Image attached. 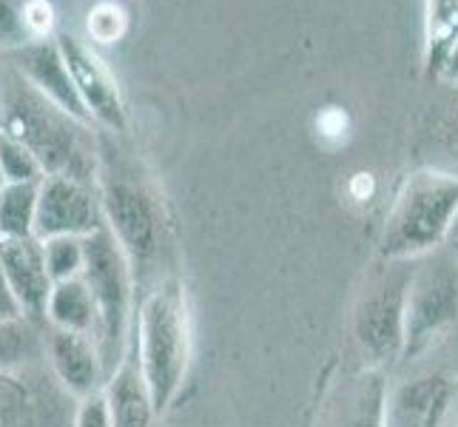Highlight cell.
Returning a JSON list of instances; mask_svg holds the SVG:
<instances>
[{
    "label": "cell",
    "mask_w": 458,
    "mask_h": 427,
    "mask_svg": "<svg viewBox=\"0 0 458 427\" xmlns=\"http://www.w3.org/2000/svg\"><path fill=\"white\" fill-rule=\"evenodd\" d=\"M94 188L103 223L129 260L134 282L157 279L171 248L168 205L151 171L112 132H98Z\"/></svg>",
    "instance_id": "obj_1"
},
{
    "label": "cell",
    "mask_w": 458,
    "mask_h": 427,
    "mask_svg": "<svg viewBox=\"0 0 458 427\" xmlns=\"http://www.w3.org/2000/svg\"><path fill=\"white\" fill-rule=\"evenodd\" d=\"M0 132L35 154L46 177H69L94 185L98 132L63 112L0 55Z\"/></svg>",
    "instance_id": "obj_2"
},
{
    "label": "cell",
    "mask_w": 458,
    "mask_h": 427,
    "mask_svg": "<svg viewBox=\"0 0 458 427\" xmlns=\"http://www.w3.org/2000/svg\"><path fill=\"white\" fill-rule=\"evenodd\" d=\"M191 359L185 294L177 279H165L146 294L137 313V368L151 393L157 414L168 410L185 382Z\"/></svg>",
    "instance_id": "obj_3"
},
{
    "label": "cell",
    "mask_w": 458,
    "mask_h": 427,
    "mask_svg": "<svg viewBox=\"0 0 458 427\" xmlns=\"http://www.w3.org/2000/svg\"><path fill=\"white\" fill-rule=\"evenodd\" d=\"M458 217V174L424 168L407 177L378 240L385 260H421L450 240Z\"/></svg>",
    "instance_id": "obj_4"
},
{
    "label": "cell",
    "mask_w": 458,
    "mask_h": 427,
    "mask_svg": "<svg viewBox=\"0 0 458 427\" xmlns=\"http://www.w3.org/2000/svg\"><path fill=\"white\" fill-rule=\"evenodd\" d=\"M86 260H83V282L89 285L94 308H98V342L106 373L125 359V342L131 328V305H134V274L125 260L123 248L106 226L83 236Z\"/></svg>",
    "instance_id": "obj_5"
},
{
    "label": "cell",
    "mask_w": 458,
    "mask_h": 427,
    "mask_svg": "<svg viewBox=\"0 0 458 427\" xmlns=\"http://www.w3.org/2000/svg\"><path fill=\"white\" fill-rule=\"evenodd\" d=\"M458 322V262L441 254L421 257L413 265L404 305L402 359H416Z\"/></svg>",
    "instance_id": "obj_6"
},
{
    "label": "cell",
    "mask_w": 458,
    "mask_h": 427,
    "mask_svg": "<svg viewBox=\"0 0 458 427\" xmlns=\"http://www.w3.org/2000/svg\"><path fill=\"white\" fill-rule=\"evenodd\" d=\"M413 265L407 260H387L356 305V337L359 345L376 362L402 359L404 345V305H407V285Z\"/></svg>",
    "instance_id": "obj_7"
},
{
    "label": "cell",
    "mask_w": 458,
    "mask_h": 427,
    "mask_svg": "<svg viewBox=\"0 0 458 427\" xmlns=\"http://www.w3.org/2000/svg\"><path fill=\"white\" fill-rule=\"evenodd\" d=\"M60 46V55L66 60V69L72 74V83L81 94L91 123H98L103 132L123 134L129 129V115L114 74L108 72L106 63L94 55L83 40H77L69 31L55 38Z\"/></svg>",
    "instance_id": "obj_8"
},
{
    "label": "cell",
    "mask_w": 458,
    "mask_h": 427,
    "mask_svg": "<svg viewBox=\"0 0 458 427\" xmlns=\"http://www.w3.org/2000/svg\"><path fill=\"white\" fill-rule=\"evenodd\" d=\"M98 188L69 177H43L38 188L35 236H89L103 228Z\"/></svg>",
    "instance_id": "obj_9"
},
{
    "label": "cell",
    "mask_w": 458,
    "mask_h": 427,
    "mask_svg": "<svg viewBox=\"0 0 458 427\" xmlns=\"http://www.w3.org/2000/svg\"><path fill=\"white\" fill-rule=\"evenodd\" d=\"M4 57L40 94H46L52 103H57L63 112H69L72 117L94 125L83 100H81V94H77V89L72 83V74L66 69V60H63L60 46H57L55 38H38V40L21 46V49L6 52Z\"/></svg>",
    "instance_id": "obj_10"
},
{
    "label": "cell",
    "mask_w": 458,
    "mask_h": 427,
    "mask_svg": "<svg viewBox=\"0 0 458 427\" xmlns=\"http://www.w3.org/2000/svg\"><path fill=\"white\" fill-rule=\"evenodd\" d=\"M453 405V379L447 373H421L390 390L385 427H445Z\"/></svg>",
    "instance_id": "obj_11"
},
{
    "label": "cell",
    "mask_w": 458,
    "mask_h": 427,
    "mask_svg": "<svg viewBox=\"0 0 458 427\" xmlns=\"http://www.w3.org/2000/svg\"><path fill=\"white\" fill-rule=\"evenodd\" d=\"M46 356H49V365L60 379V385L74 393V397L83 399L89 393L103 390L108 373L103 365L100 347L91 337L52 328L49 337H46Z\"/></svg>",
    "instance_id": "obj_12"
},
{
    "label": "cell",
    "mask_w": 458,
    "mask_h": 427,
    "mask_svg": "<svg viewBox=\"0 0 458 427\" xmlns=\"http://www.w3.org/2000/svg\"><path fill=\"white\" fill-rule=\"evenodd\" d=\"M0 268L12 285L26 316H43L52 291V277L46 271L43 245L38 236H0Z\"/></svg>",
    "instance_id": "obj_13"
},
{
    "label": "cell",
    "mask_w": 458,
    "mask_h": 427,
    "mask_svg": "<svg viewBox=\"0 0 458 427\" xmlns=\"http://www.w3.org/2000/svg\"><path fill=\"white\" fill-rule=\"evenodd\" d=\"M112 427H151L154 402L134 359H123L103 385Z\"/></svg>",
    "instance_id": "obj_14"
},
{
    "label": "cell",
    "mask_w": 458,
    "mask_h": 427,
    "mask_svg": "<svg viewBox=\"0 0 458 427\" xmlns=\"http://www.w3.org/2000/svg\"><path fill=\"white\" fill-rule=\"evenodd\" d=\"M43 316L57 330L83 334L91 339L98 337V308H94L91 291L83 282V277L52 282V291H49V299H46Z\"/></svg>",
    "instance_id": "obj_15"
},
{
    "label": "cell",
    "mask_w": 458,
    "mask_h": 427,
    "mask_svg": "<svg viewBox=\"0 0 458 427\" xmlns=\"http://www.w3.org/2000/svg\"><path fill=\"white\" fill-rule=\"evenodd\" d=\"M40 356H46V339L29 322V316L0 322V373H14Z\"/></svg>",
    "instance_id": "obj_16"
},
{
    "label": "cell",
    "mask_w": 458,
    "mask_h": 427,
    "mask_svg": "<svg viewBox=\"0 0 458 427\" xmlns=\"http://www.w3.org/2000/svg\"><path fill=\"white\" fill-rule=\"evenodd\" d=\"M40 183H6L0 188V236H35Z\"/></svg>",
    "instance_id": "obj_17"
},
{
    "label": "cell",
    "mask_w": 458,
    "mask_h": 427,
    "mask_svg": "<svg viewBox=\"0 0 458 427\" xmlns=\"http://www.w3.org/2000/svg\"><path fill=\"white\" fill-rule=\"evenodd\" d=\"M424 137H428V151H433V168L458 174V94L433 112Z\"/></svg>",
    "instance_id": "obj_18"
},
{
    "label": "cell",
    "mask_w": 458,
    "mask_h": 427,
    "mask_svg": "<svg viewBox=\"0 0 458 427\" xmlns=\"http://www.w3.org/2000/svg\"><path fill=\"white\" fill-rule=\"evenodd\" d=\"M458 40V0H428V72L441 66Z\"/></svg>",
    "instance_id": "obj_19"
},
{
    "label": "cell",
    "mask_w": 458,
    "mask_h": 427,
    "mask_svg": "<svg viewBox=\"0 0 458 427\" xmlns=\"http://www.w3.org/2000/svg\"><path fill=\"white\" fill-rule=\"evenodd\" d=\"M40 245H43L46 271H49L52 282L81 277L86 260L83 236H49V240H40Z\"/></svg>",
    "instance_id": "obj_20"
},
{
    "label": "cell",
    "mask_w": 458,
    "mask_h": 427,
    "mask_svg": "<svg viewBox=\"0 0 458 427\" xmlns=\"http://www.w3.org/2000/svg\"><path fill=\"white\" fill-rule=\"evenodd\" d=\"M0 171L6 183H40L46 174L23 142L0 132Z\"/></svg>",
    "instance_id": "obj_21"
},
{
    "label": "cell",
    "mask_w": 458,
    "mask_h": 427,
    "mask_svg": "<svg viewBox=\"0 0 458 427\" xmlns=\"http://www.w3.org/2000/svg\"><path fill=\"white\" fill-rule=\"evenodd\" d=\"M29 21H26V0H0V55L21 49L31 43Z\"/></svg>",
    "instance_id": "obj_22"
},
{
    "label": "cell",
    "mask_w": 458,
    "mask_h": 427,
    "mask_svg": "<svg viewBox=\"0 0 458 427\" xmlns=\"http://www.w3.org/2000/svg\"><path fill=\"white\" fill-rule=\"evenodd\" d=\"M29 422L26 388L12 373H0V427H23Z\"/></svg>",
    "instance_id": "obj_23"
},
{
    "label": "cell",
    "mask_w": 458,
    "mask_h": 427,
    "mask_svg": "<svg viewBox=\"0 0 458 427\" xmlns=\"http://www.w3.org/2000/svg\"><path fill=\"white\" fill-rule=\"evenodd\" d=\"M74 427H112V416H108V402L106 393H89L81 399V407L74 414Z\"/></svg>",
    "instance_id": "obj_24"
},
{
    "label": "cell",
    "mask_w": 458,
    "mask_h": 427,
    "mask_svg": "<svg viewBox=\"0 0 458 427\" xmlns=\"http://www.w3.org/2000/svg\"><path fill=\"white\" fill-rule=\"evenodd\" d=\"M18 316H26L21 303H18V296H14L12 291V285L4 274V268H0V322H6V320H18Z\"/></svg>",
    "instance_id": "obj_25"
},
{
    "label": "cell",
    "mask_w": 458,
    "mask_h": 427,
    "mask_svg": "<svg viewBox=\"0 0 458 427\" xmlns=\"http://www.w3.org/2000/svg\"><path fill=\"white\" fill-rule=\"evenodd\" d=\"M441 77H447V81H458V40H455V46L450 49L445 66H441Z\"/></svg>",
    "instance_id": "obj_26"
},
{
    "label": "cell",
    "mask_w": 458,
    "mask_h": 427,
    "mask_svg": "<svg viewBox=\"0 0 458 427\" xmlns=\"http://www.w3.org/2000/svg\"><path fill=\"white\" fill-rule=\"evenodd\" d=\"M450 243H453V251L458 254V231H453V234H450Z\"/></svg>",
    "instance_id": "obj_27"
},
{
    "label": "cell",
    "mask_w": 458,
    "mask_h": 427,
    "mask_svg": "<svg viewBox=\"0 0 458 427\" xmlns=\"http://www.w3.org/2000/svg\"><path fill=\"white\" fill-rule=\"evenodd\" d=\"M6 185V180H4V171H0V188H4Z\"/></svg>",
    "instance_id": "obj_28"
},
{
    "label": "cell",
    "mask_w": 458,
    "mask_h": 427,
    "mask_svg": "<svg viewBox=\"0 0 458 427\" xmlns=\"http://www.w3.org/2000/svg\"><path fill=\"white\" fill-rule=\"evenodd\" d=\"M453 231H458V217H455V226H453ZM453 231H450V234H453Z\"/></svg>",
    "instance_id": "obj_29"
},
{
    "label": "cell",
    "mask_w": 458,
    "mask_h": 427,
    "mask_svg": "<svg viewBox=\"0 0 458 427\" xmlns=\"http://www.w3.org/2000/svg\"><path fill=\"white\" fill-rule=\"evenodd\" d=\"M453 427H458V416H455V424H453Z\"/></svg>",
    "instance_id": "obj_30"
}]
</instances>
